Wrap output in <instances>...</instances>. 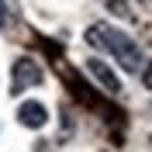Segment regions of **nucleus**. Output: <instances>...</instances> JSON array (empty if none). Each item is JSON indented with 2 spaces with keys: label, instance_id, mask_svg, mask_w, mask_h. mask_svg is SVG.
Segmentation results:
<instances>
[{
  "label": "nucleus",
  "instance_id": "1",
  "mask_svg": "<svg viewBox=\"0 0 152 152\" xmlns=\"http://www.w3.org/2000/svg\"><path fill=\"white\" fill-rule=\"evenodd\" d=\"M86 42H94V45L107 48L118 62H121L128 73H138L142 69V48L135 45L132 38L124 35V31L111 28V24H104V21H97V24H90V31H86Z\"/></svg>",
  "mask_w": 152,
  "mask_h": 152
},
{
  "label": "nucleus",
  "instance_id": "2",
  "mask_svg": "<svg viewBox=\"0 0 152 152\" xmlns=\"http://www.w3.org/2000/svg\"><path fill=\"white\" fill-rule=\"evenodd\" d=\"M42 80H45V73H42V66L35 59H28V56L14 59V66H10V94H24L28 86H38Z\"/></svg>",
  "mask_w": 152,
  "mask_h": 152
},
{
  "label": "nucleus",
  "instance_id": "3",
  "mask_svg": "<svg viewBox=\"0 0 152 152\" xmlns=\"http://www.w3.org/2000/svg\"><path fill=\"white\" fill-rule=\"evenodd\" d=\"M86 69H90V76H97V83L104 86L107 94H118V90H121V80H118V73L107 66L104 59H86Z\"/></svg>",
  "mask_w": 152,
  "mask_h": 152
},
{
  "label": "nucleus",
  "instance_id": "4",
  "mask_svg": "<svg viewBox=\"0 0 152 152\" xmlns=\"http://www.w3.org/2000/svg\"><path fill=\"white\" fill-rule=\"evenodd\" d=\"M18 121L24 124V128H45L48 111H45V104H38V100H24V104L18 107Z\"/></svg>",
  "mask_w": 152,
  "mask_h": 152
},
{
  "label": "nucleus",
  "instance_id": "5",
  "mask_svg": "<svg viewBox=\"0 0 152 152\" xmlns=\"http://www.w3.org/2000/svg\"><path fill=\"white\" fill-rule=\"evenodd\" d=\"M107 7H111V10H114V14H121V18H132V10L124 7L121 0H107Z\"/></svg>",
  "mask_w": 152,
  "mask_h": 152
},
{
  "label": "nucleus",
  "instance_id": "6",
  "mask_svg": "<svg viewBox=\"0 0 152 152\" xmlns=\"http://www.w3.org/2000/svg\"><path fill=\"white\" fill-rule=\"evenodd\" d=\"M142 83L152 90V66H145V69H142Z\"/></svg>",
  "mask_w": 152,
  "mask_h": 152
},
{
  "label": "nucleus",
  "instance_id": "7",
  "mask_svg": "<svg viewBox=\"0 0 152 152\" xmlns=\"http://www.w3.org/2000/svg\"><path fill=\"white\" fill-rule=\"evenodd\" d=\"M7 24V7H4V0H0V28Z\"/></svg>",
  "mask_w": 152,
  "mask_h": 152
}]
</instances>
